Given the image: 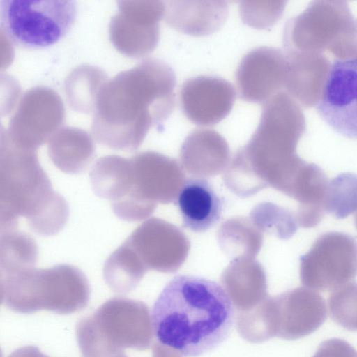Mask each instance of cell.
I'll return each mask as SVG.
<instances>
[{
    "label": "cell",
    "mask_w": 357,
    "mask_h": 357,
    "mask_svg": "<svg viewBox=\"0 0 357 357\" xmlns=\"http://www.w3.org/2000/svg\"><path fill=\"white\" fill-rule=\"evenodd\" d=\"M175 86L172 67L155 58L145 59L105 81L92 109L94 139L112 149L136 150L149 130L172 114Z\"/></svg>",
    "instance_id": "cell-1"
},
{
    "label": "cell",
    "mask_w": 357,
    "mask_h": 357,
    "mask_svg": "<svg viewBox=\"0 0 357 357\" xmlns=\"http://www.w3.org/2000/svg\"><path fill=\"white\" fill-rule=\"evenodd\" d=\"M234 311L227 292L211 280L178 275L153 306L151 322L160 344L188 357L210 351L229 336Z\"/></svg>",
    "instance_id": "cell-2"
},
{
    "label": "cell",
    "mask_w": 357,
    "mask_h": 357,
    "mask_svg": "<svg viewBox=\"0 0 357 357\" xmlns=\"http://www.w3.org/2000/svg\"><path fill=\"white\" fill-rule=\"evenodd\" d=\"M68 215V204L53 190L36 151L18 147L1 136V231L15 229L18 218L24 217L37 234L53 236L63 229Z\"/></svg>",
    "instance_id": "cell-3"
},
{
    "label": "cell",
    "mask_w": 357,
    "mask_h": 357,
    "mask_svg": "<svg viewBox=\"0 0 357 357\" xmlns=\"http://www.w3.org/2000/svg\"><path fill=\"white\" fill-rule=\"evenodd\" d=\"M0 7L1 31L15 45L29 49L56 43L77 15L72 0H2Z\"/></svg>",
    "instance_id": "cell-4"
},
{
    "label": "cell",
    "mask_w": 357,
    "mask_h": 357,
    "mask_svg": "<svg viewBox=\"0 0 357 357\" xmlns=\"http://www.w3.org/2000/svg\"><path fill=\"white\" fill-rule=\"evenodd\" d=\"M305 131L300 105L281 91L263 104L259 125L245 153L256 160L274 162L281 169L298 157L296 147Z\"/></svg>",
    "instance_id": "cell-5"
},
{
    "label": "cell",
    "mask_w": 357,
    "mask_h": 357,
    "mask_svg": "<svg viewBox=\"0 0 357 357\" xmlns=\"http://www.w3.org/2000/svg\"><path fill=\"white\" fill-rule=\"evenodd\" d=\"M300 261L303 285L322 291L335 290L357 276V241L343 232H326Z\"/></svg>",
    "instance_id": "cell-6"
},
{
    "label": "cell",
    "mask_w": 357,
    "mask_h": 357,
    "mask_svg": "<svg viewBox=\"0 0 357 357\" xmlns=\"http://www.w3.org/2000/svg\"><path fill=\"white\" fill-rule=\"evenodd\" d=\"M353 18L344 1L312 2L302 13L287 22L284 52L323 54Z\"/></svg>",
    "instance_id": "cell-7"
},
{
    "label": "cell",
    "mask_w": 357,
    "mask_h": 357,
    "mask_svg": "<svg viewBox=\"0 0 357 357\" xmlns=\"http://www.w3.org/2000/svg\"><path fill=\"white\" fill-rule=\"evenodd\" d=\"M264 308L271 337L285 340H296L311 334L327 317L322 296L304 287L265 300Z\"/></svg>",
    "instance_id": "cell-8"
},
{
    "label": "cell",
    "mask_w": 357,
    "mask_h": 357,
    "mask_svg": "<svg viewBox=\"0 0 357 357\" xmlns=\"http://www.w3.org/2000/svg\"><path fill=\"white\" fill-rule=\"evenodd\" d=\"M1 276L8 295L18 299H31L41 296L59 301H82L89 291L83 273L68 264L45 269L24 268L1 274Z\"/></svg>",
    "instance_id": "cell-9"
},
{
    "label": "cell",
    "mask_w": 357,
    "mask_h": 357,
    "mask_svg": "<svg viewBox=\"0 0 357 357\" xmlns=\"http://www.w3.org/2000/svg\"><path fill=\"white\" fill-rule=\"evenodd\" d=\"M315 107L333 130L357 140V58L333 60Z\"/></svg>",
    "instance_id": "cell-10"
},
{
    "label": "cell",
    "mask_w": 357,
    "mask_h": 357,
    "mask_svg": "<svg viewBox=\"0 0 357 357\" xmlns=\"http://www.w3.org/2000/svg\"><path fill=\"white\" fill-rule=\"evenodd\" d=\"M288 62L281 50L261 46L248 52L241 61L236 82L241 99L264 103L285 89Z\"/></svg>",
    "instance_id": "cell-11"
},
{
    "label": "cell",
    "mask_w": 357,
    "mask_h": 357,
    "mask_svg": "<svg viewBox=\"0 0 357 357\" xmlns=\"http://www.w3.org/2000/svg\"><path fill=\"white\" fill-rule=\"evenodd\" d=\"M234 86L214 76H198L182 85L179 99L184 115L201 126L215 125L231 112L236 100Z\"/></svg>",
    "instance_id": "cell-12"
},
{
    "label": "cell",
    "mask_w": 357,
    "mask_h": 357,
    "mask_svg": "<svg viewBox=\"0 0 357 357\" xmlns=\"http://www.w3.org/2000/svg\"><path fill=\"white\" fill-rule=\"evenodd\" d=\"M177 206L183 227L194 232H204L219 222L225 202L207 179L190 178L178 192Z\"/></svg>",
    "instance_id": "cell-13"
},
{
    "label": "cell",
    "mask_w": 357,
    "mask_h": 357,
    "mask_svg": "<svg viewBox=\"0 0 357 357\" xmlns=\"http://www.w3.org/2000/svg\"><path fill=\"white\" fill-rule=\"evenodd\" d=\"M229 13L223 1H168L165 2V21L172 28L194 36L218 31Z\"/></svg>",
    "instance_id": "cell-14"
},
{
    "label": "cell",
    "mask_w": 357,
    "mask_h": 357,
    "mask_svg": "<svg viewBox=\"0 0 357 357\" xmlns=\"http://www.w3.org/2000/svg\"><path fill=\"white\" fill-rule=\"evenodd\" d=\"M93 192L111 203L126 197L132 185V166L130 160L119 155L100 158L90 172Z\"/></svg>",
    "instance_id": "cell-15"
},
{
    "label": "cell",
    "mask_w": 357,
    "mask_h": 357,
    "mask_svg": "<svg viewBox=\"0 0 357 357\" xmlns=\"http://www.w3.org/2000/svg\"><path fill=\"white\" fill-rule=\"evenodd\" d=\"M145 271L135 252L124 241L106 260L103 276L114 290L128 291L136 286Z\"/></svg>",
    "instance_id": "cell-16"
},
{
    "label": "cell",
    "mask_w": 357,
    "mask_h": 357,
    "mask_svg": "<svg viewBox=\"0 0 357 357\" xmlns=\"http://www.w3.org/2000/svg\"><path fill=\"white\" fill-rule=\"evenodd\" d=\"M48 151L58 169L66 174H77L84 170L91 160L94 147L88 137L69 136L54 139Z\"/></svg>",
    "instance_id": "cell-17"
},
{
    "label": "cell",
    "mask_w": 357,
    "mask_h": 357,
    "mask_svg": "<svg viewBox=\"0 0 357 357\" xmlns=\"http://www.w3.org/2000/svg\"><path fill=\"white\" fill-rule=\"evenodd\" d=\"M38 254L36 242L28 234L15 229L1 231V273L34 267Z\"/></svg>",
    "instance_id": "cell-18"
},
{
    "label": "cell",
    "mask_w": 357,
    "mask_h": 357,
    "mask_svg": "<svg viewBox=\"0 0 357 357\" xmlns=\"http://www.w3.org/2000/svg\"><path fill=\"white\" fill-rule=\"evenodd\" d=\"M324 208L336 219H344L357 211V174L342 173L329 181Z\"/></svg>",
    "instance_id": "cell-19"
},
{
    "label": "cell",
    "mask_w": 357,
    "mask_h": 357,
    "mask_svg": "<svg viewBox=\"0 0 357 357\" xmlns=\"http://www.w3.org/2000/svg\"><path fill=\"white\" fill-rule=\"evenodd\" d=\"M331 319L342 328L357 331V283L349 282L336 289L328 299Z\"/></svg>",
    "instance_id": "cell-20"
},
{
    "label": "cell",
    "mask_w": 357,
    "mask_h": 357,
    "mask_svg": "<svg viewBox=\"0 0 357 357\" xmlns=\"http://www.w3.org/2000/svg\"><path fill=\"white\" fill-rule=\"evenodd\" d=\"M286 1H241L239 12L243 22L259 29L269 28L281 17Z\"/></svg>",
    "instance_id": "cell-21"
},
{
    "label": "cell",
    "mask_w": 357,
    "mask_h": 357,
    "mask_svg": "<svg viewBox=\"0 0 357 357\" xmlns=\"http://www.w3.org/2000/svg\"><path fill=\"white\" fill-rule=\"evenodd\" d=\"M312 357H357V352L347 341L333 338L321 342Z\"/></svg>",
    "instance_id": "cell-22"
},
{
    "label": "cell",
    "mask_w": 357,
    "mask_h": 357,
    "mask_svg": "<svg viewBox=\"0 0 357 357\" xmlns=\"http://www.w3.org/2000/svg\"><path fill=\"white\" fill-rule=\"evenodd\" d=\"M354 223H355L356 228L357 229V211H356L355 217H354Z\"/></svg>",
    "instance_id": "cell-23"
}]
</instances>
